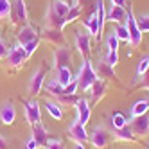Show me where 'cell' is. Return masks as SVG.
<instances>
[{
	"label": "cell",
	"instance_id": "6da1fadb",
	"mask_svg": "<svg viewBox=\"0 0 149 149\" xmlns=\"http://www.w3.org/2000/svg\"><path fill=\"white\" fill-rule=\"evenodd\" d=\"M70 7L72 6L68 2H65V0H52L47 7L45 16H43V25L47 29H63Z\"/></svg>",
	"mask_w": 149,
	"mask_h": 149
},
{
	"label": "cell",
	"instance_id": "7a4b0ae2",
	"mask_svg": "<svg viewBox=\"0 0 149 149\" xmlns=\"http://www.w3.org/2000/svg\"><path fill=\"white\" fill-rule=\"evenodd\" d=\"M76 79H77V83H79V90H81V92L90 90V88H92V84L99 79V77H97V74H95V68H93V65H92V61H90V59H84V63L81 65L79 74L76 76Z\"/></svg>",
	"mask_w": 149,
	"mask_h": 149
},
{
	"label": "cell",
	"instance_id": "3957f363",
	"mask_svg": "<svg viewBox=\"0 0 149 149\" xmlns=\"http://www.w3.org/2000/svg\"><path fill=\"white\" fill-rule=\"evenodd\" d=\"M126 29H127V34H130V43H131V47H138L142 43V33H140V29H138V25H136V18H135V15H133V9H131V6H130V11H126Z\"/></svg>",
	"mask_w": 149,
	"mask_h": 149
},
{
	"label": "cell",
	"instance_id": "277c9868",
	"mask_svg": "<svg viewBox=\"0 0 149 149\" xmlns=\"http://www.w3.org/2000/svg\"><path fill=\"white\" fill-rule=\"evenodd\" d=\"M111 136H113V135L106 130L104 126H95L93 130H92V133H88V140H90V144H92L95 149H104L106 146L110 144Z\"/></svg>",
	"mask_w": 149,
	"mask_h": 149
},
{
	"label": "cell",
	"instance_id": "5b68a950",
	"mask_svg": "<svg viewBox=\"0 0 149 149\" xmlns=\"http://www.w3.org/2000/svg\"><path fill=\"white\" fill-rule=\"evenodd\" d=\"M6 59V63H7V67L9 68H20L25 63V59H27V54H25V50H24V47L22 45H13L11 49H9V52H7V56L4 58Z\"/></svg>",
	"mask_w": 149,
	"mask_h": 149
},
{
	"label": "cell",
	"instance_id": "8992f818",
	"mask_svg": "<svg viewBox=\"0 0 149 149\" xmlns=\"http://www.w3.org/2000/svg\"><path fill=\"white\" fill-rule=\"evenodd\" d=\"M131 130L133 135L136 138H146L149 136V115H142V117H136V119H131Z\"/></svg>",
	"mask_w": 149,
	"mask_h": 149
},
{
	"label": "cell",
	"instance_id": "52a82bcc",
	"mask_svg": "<svg viewBox=\"0 0 149 149\" xmlns=\"http://www.w3.org/2000/svg\"><path fill=\"white\" fill-rule=\"evenodd\" d=\"M45 76H47V70L45 68H38L33 77L29 79V84H27V90L29 93L33 95V97H36V95L41 92V88H43V83H45Z\"/></svg>",
	"mask_w": 149,
	"mask_h": 149
},
{
	"label": "cell",
	"instance_id": "ba28073f",
	"mask_svg": "<svg viewBox=\"0 0 149 149\" xmlns=\"http://www.w3.org/2000/svg\"><path fill=\"white\" fill-rule=\"evenodd\" d=\"M24 111H25V120L29 126H34L41 122V113H40V104L36 101H25L24 102Z\"/></svg>",
	"mask_w": 149,
	"mask_h": 149
},
{
	"label": "cell",
	"instance_id": "9c48e42d",
	"mask_svg": "<svg viewBox=\"0 0 149 149\" xmlns=\"http://www.w3.org/2000/svg\"><path fill=\"white\" fill-rule=\"evenodd\" d=\"M70 59H72V52H70V49L68 47H58L56 50H54V70L58 72L59 68H65V67H68V63H70Z\"/></svg>",
	"mask_w": 149,
	"mask_h": 149
},
{
	"label": "cell",
	"instance_id": "30bf717a",
	"mask_svg": "<svg viewBox=\"0 0 149 149\" xmlns=\"http://www.w3.org/2000/svg\"><path fill=\"white\" fill-rule=\"evenodd\" d=\"M68 136L72 142H81V144H86L88 142V133H86V126L79 124L77 120H74L68 126Z\"/></svg>",
	"mask_w": 149,
	"mask_h": 149
},
{
	"label": "cell",
	"instance_id": "8fae6325",
	"mask_svg": "<svg viewBox=\"0 0 149 149\" xmlns=\"http://www.w3.org/2000/svg\"><path fill=\"white\" fill-rule=\"evenodd\" d=\"M76 106V111H77V122L83 124V126H86L90 122V117H92V106L86 99H77V102L74 104Z\"/></svg>",
	"mask_w": 149,
	"mask_h": 149
},
{
	"label": "cell",
	"instance_id": "7c38bea8",
	"mask_svg": "<svg viewBox=\"0 0 149 149\" xmlns=\"http://www.w3.org/2000/svg\"><path fill=\"white\" fill-rule=\"evenodd\" d=\"M40 38L47 40L49 43L56 45V47H63V45H65V34H63V29H47V27H43V33H41Z\"/></svg>",
	"mask_w": 149,
	"mask_h": 149
},
{
	"label": "cell",
	"instance_id": "4fadbf2b",
	"mask_svg": "<svg viewBox=\"0 0 149 149\" xmlns=\"http://www.w3.org/2000/svg\"><path fill=\"white\" fill-rule=\"evenodd\" d=\"M76 49L84 59H88L90 56V34L88 33H84V31L76 33Z\"/></svg>",
	"mask_w": 149,
	"mask_h": 149
},
{
	"label": "cell",
	"instance_id": "5bb4252c",
	"mask_svg": "<svg viewBox=\"0 0 149 149\" xmlns=\"http://www.w3.org/2000/svg\"><path fill=\"white\" fill-rule=\"evenodd\" d=\"M40 34L36 33V29L33 27V25H29V24H25L22 29L18 31V34H16V41H18V45H27L29 41H33L34 38H38Z\"/></svg>",
	"mask_w": 149,
	"mask_h": 149
},
{
	"label": "cell",
	"instance_id": "9a60e30c",
	"mask_svg": "<svg viewBox=\"0 0 149 149\" xmlns=\"http://www.w3.org/2000/svg\"><path fill=\"white\" fill-rule=\"evenodd\" d=\"M16 119V110H15V106L13 102H4L2 106H0V122L6 124V126H11Z\"/></svg>",
	"mask_w": 149,
	"mask_h": 149
},
{
	"label": "cell",
	"instance_id": "2e32d148",
	"mask_svg": "<svg viewBox=\"0 0 149 149\" xmlns=\"http://www.w3.org/2000/svg\"><path fill=\"white\" fill-rule=\"evenodd\" d=\"M13 22L15 24H27V18H29V15H27V6H25V2L24 0H15V6H13Z\"/></svg>",
	"mask_w": 149,
	"mask_h": 149
},
{
	"label": "cell",
	"instance_id": "e0dca14e",
	"mask_svg": "<svg viewBox=\"0 0 149 149\" xmlns=\"http://www.w3.org/2000/svg\"><path fill=\"white\" fill-rule=\"evenodd\" d=\"M95 13H97V22H99L97 41H101L102 33H104V24H106V7H104V0H95Z\"/></svg>",
	"mask_w": 149,
	"mask_h": 149
},
{
	"label": "cell",
	"instance_id": "ac0fdd59",
	"mask_svg": "<svg viewBox=\"0 0 149 149\" xmlns=\"http://www.w3.org/2000/svg\"><path fill=\"white\" fill-rule=\"evenodd\" d=\"M106 20L113 22L115 25L117 24H122L126 20V7H120V6H111L108 11H106Z\"/></svg>",
	"mask_w": 149,
	"mask_h": 149
},
{
	"label": "cell",
	"instance_id": "d6986e66",
	"mask_svg": "<svg viewBox=\"0 0 149 149\" xmlns=\"http://www.w3.org/2000/svg\"><path fill=\"white\" fill-rule=\"evenodd\" d=\"M113 138L119 142H135L136 140V136L133 135V130H131L130 124H126L120 130H113Z\"/></svg>",
	"mask_w": 149,
	"mask_h": 149
},
{
	"label": "cell",
	"instance_id": "ffe728a7",
	"mask_svg": "<svg viewBox=\"0 0 149 149\" xmlns=\"http://www.w3.org/2000/svg\"><path fill=\"white\" fill-rule=\"evenodd\" d=\"M83 25H84V29L88 31V34H90L93 40H97V33H99V22H97V13H95V9H93V13L88 16V20H83Z\"/></svg>",
	"mask_w": 149,
	"mask_h": 149
},
{
	"label": "cell",
	"instance_id": "44dd1931",
	"mask_svg": "<svg viewBox=\"0 0 149 149\" xmlns=\"http://www.w3.org/2000/svg\"><path fill=\"white\" fill-rule=\"evenodd\" d=\"M33 127V138L38 142V146H47L49 142V135H47V127L43 124H34V126H31Z\"/></svg>",
	"mask_w": 149,
	"mask_h": 149
},
{
	"label": "cell",
	"instance_id": "7402d4cb",
	"mask_svg": "<svg viewBox=\"0 0 149 149\" xmlns=\"http://www.w3.org/2000/svg\"><path fill=\"white\" fill-rule=\"evenodd\" d=\"M90 93H92V102L93 104H97L104 95H106V83L97 79L93 84H92V88H90Z\"/></svg>",
	"mask_w": 149,
	"mask_h": 149
},
{
	"label": "cell",
	"instance_id": "603a6c76",
	"mask_svg": "<svg viewBox=\"0 0 149 149\" xmlns=\"http://www.w3.org/2000/svg\"><path fill=\"white\" fill-rule=\"evenodd\" d=\"M13 6L9 0H0V22H13Z\"/></svg>",
	"mask_w": 149,
	"mask_h": 149
},
{
	"label": "cell",
	"instance_id": "cb8c5ba5",
	"mask_svg": "<svg viewBox=\"0 0 149 149\" xmlns=\"http://www.w3.org/2000/svg\"><path fill=\"white\" fill-rule=\"evenodd\" d=\"M45 108L50 113L52 119H58V120L63 119V106L59 102H56V101H45Z\"/></svg>",
	"mask_w": 149,
	"mask_h": 149
},
{
	"label": "cell",
	"instance_id": "d4e9b609",
	"mask_svg": "<svg viewBox=\"0 0 149 149\" xmlns=\"http://www.w3.org/2000/svg\"><path fill=\"white\" fill-rule=\"evenodd\" d=\"M149 111V101L142 99V101H136L133 104V108H131V119H136V117H142Z\"/></svg>",
	"mask_w": 149,
	"mask_h": 149
},
{
	"label": "cell",
	"instance_id": "484cf974",
	"mask_svg": "<svg viewBox=\"0 0 149 149\" xmlns=\"http://www.w3.org/2000/svg\"><path fill=\"white\" fill-rule=\"evenodd\" d=\"M149 70V54H146L140 61H138V67H136V77H135V81H133V84H136L138 81L142 79V76Z\"/></svg>",
	"mask_w": 149,
	"mask_h": 149
},
{
	"label": "cell",
	"instance_id": "4316f807",
	"mask_svg": "<svg viewBox=\"0 0 149 149\" xmlns=\"http://www.w3.org/2000/svg\"><path fill=\"white\" fill-rule=\"evenodd\" d=\"M56 81L61 84V86H67V84L72 81V72H70V68H68V67L59 68V70L56 72Z\"/></svg>",
	"mask_w": 149,
	"mask_h": 149
},
{
	"label": "cell",
	"instance_id": "83f0119b",
	"mask_svg": "<svg viewBox=\"0 0 149 149\" xmlns=\"http://www.w3.org/2000/svg\"><path fill=\"white\" fill-rule=\"evenodd\" d=\"M97 77L101 76V77H115V74H113V68L108 65V63H106L104 59L102 61H99V65H97Z\"/></svg>",
	"mask_w": 149,
	"mask_h": 149
},
{
	"label": "cell",
	"instance_id": "f1b7e54d",
	"mask_svg": "<svg viewBox=\"0 0 149 149\" xmlns=\"http://www.w3.org/2000/svg\"><path fill=\"white\" fill-rule=\"evenodd\" d=\"M113 33L117 36V40L119 41H126V43H130V34H127V29L124 24H117L115 29H113Z\"/></svg>",
	"mask_w": 149,
	"mask_h": 149
},
{
	"label": "cell",
	"instance_id": "f546056e",
	"mask_svg": "<svg viewBox=\"0 0 149 149\" xmlns=\"http://www.w3.org/2000/svg\"><path fill=\"white\" fill-rule=\"evenodd\" d=\"M47 92H49L50 95H54V97L58 99V97H61V95H63V86H61V84H59L56 79H52V81L47 84Z\"/></svg>",
	"mask_w": 149,
	"mask_h": 149
},
{
	"label": "cell",
	"instance_id": "4dcf8cb0",
	"mask_svg": "<svg viewBox=\"0 0 149 149\" xmlns=\"http://www.w3.org/2000/svg\"><path fill=\"white\" fill-rule=\"evenodd\" d=\"M136 25L140 29V33H149V13H144L136 18Z\"/></svg>",
	"mask_w": 149,
	"mask_h": 149
},
{
	"label": "cell",
	"instance_id": "1f68e13d",
	"mask_svg": "<svg viewBox=\"0 0 149 149\" xmlns=\"http://www.w3.org/2000/svg\"><path fill=\"white\" fill-rule=\"evenodd\" d=\"M127 124L126 120V117L122 113H113L111 115V126H113V130H120V127H124Z\"/></svg>",
	"mask_w": 149,
	"mask_h": 149
},
{
	"label": "cell",
	"instance_id": "d6a6232c",
	"mask_svg": "<svg viewBox=\"0 0 149 149\" xmlns=\"http://www.w3.org/2000/svg\"><path fill=\"white\" fill-rule=\"evenodd\" d=\"M79 92V83H77V79L74 77L67 86H63V95H76Z\"/></svg>",
	"mask_w": 149,
	"mask_h": 149
},
{
	"label": "cell",
	"instance_id": "836d02e7",
	"mask_svg": "<svg viewBox=\"0 0 149 149\" xmlns=\"http://www.w3.org/2000/svg\"><path fill=\"white\" fill-rule=\"evenodd\" d=\"M40 41H41V38L38 36V38H34L33 41H29L27 45H24V50H25V54H27V58L34 54V50H36V49H38V45H40Z\"/></svg>",
	"mask_w": 149,
	"mask_h": 149
},
{
	"label": "cell",
	"instance_id": "e575fe53",
	"mask_svg": "<svg viewBox=\"0 0 149 149\" xmlns=\"http://www.w3.org/2000/svg\"><path fill=\"white\" fill-rule=\"evenodd\" d=\"M81 16V9L79 7H70V11H68V15H67V18H65V25H68L70 22H76V20Z\"/></svg>",
	"mask_w": 149,
	"mask_h": 149
},
{
	"label": "cell",
	"instance_id": "d590c367",
	"mask_svg": "<svg viewBox=\"0 0 149 149\" xmlns=\"http://www.w3.org/2000/svg\"><path fill=\"white\" fill-rule=\"evenodd\" d=\"M104 61L113 68L117 63H119V54H117V52H113V50H108V52H106V56H104Z\"/></svg>",
	"mask_w": 149,
	"mask_h": 149
},
{
	"label": "cell",
	"instance_id": "8d00e7d4",
	"mask_svg": "<svg viewBox=\"0 0 149 149\" xmlns=\"http://www.w3.org/2000/svg\"><path fill=\"white\" fill-rule=\"evenodd\" d=\"M117 49H119V40H117L115 33L111 31V33H110V36H108V50H113V52H117Z\"/></svg>",
	"mask_w": 149,
	"mask_h": 149
},
{
	"label": "cell",
	"instance_id": "74e56055",
	"mask_svg": "<svg viewBox=\"0 0 149 149\" xmlns=\"http://www.w3.org/2000/svg\"><path fill=\"white\" fill-rule=\"evenodd\" d=\"M45 147L47 149H65V147H63V142L58 140V138H49V142H47Z\"/></svg>",
	"mask_w": 149,
	"mask_h": 149
},
{
	"label": "cell",
	"instance_id": "f35d334b",
	"mask_svg": "<svg viewBox=\"0 0 149 149\" xmlns=\"http://www.w3.org/2000/svg\"><path fill=\"white\" fill-rule=\"evenodd\" d=\"M135 86H138V88H146V90H149V70L144 74V76H142V79L140 81H138L136 84H135Z\"/></svg>",
	"mask_w": 149,
	"mask_h": 149
},
{
	"label": "cell",
	"instance_id": "ab89813d",
	"mask_svg": "<svg viewBox=\"0 0 149 149\" xmlns=\"http://www.w3.org/2000/svg\"><path fill=\"white\" fill-rule=\"evenodd\" d=\"M7 52H9V49H7V45H6V41H4V40H0V59L6 58V56H7Z\"/></svg>",
	"mask_w": 149,
	"mask_h": 149
},
{
	"label": "cell",
	"instance_id": "60d3db41",
	"mask_svg": "<svg viewBox=\"0 0 149 149\" xmlns=\"http://www.w3.org/2000/svg\"><path fill=\"white\" fill-rule=\"evenodd\" d=\"M38 147H40V146H38V142L34 140V138H33V136H31V138H29V140L25 142V149H38Z\"/></svg>",
	"mask_w": 149,
	"mask_h": 149
},
{
	"label": "cell",
	"instance_id": "b9f144b4",
	"mask_svg": "<svg viewBox=\"0 0 149 149\" xmlns=\"http://www.w3.org/2000/svg\"><path fill=\"white\" fill-rule=\"evenodd\" d=\"M84 2H88V0H74V4H72V6H74V7H79V9H81V7L84 6Z\"/></svg>",
	"mask_w": 149,
	"mask_h": 149
},
{
	"label": "cell",
	"instance_id": "7bdbcfd3",
	"mask_svg": "<svg viewBox=\"0 0 149 149\" xmlns=\"http://www.w3.org/2000/svg\"><path fill=\"white\" fill-rule=\"evenodd\" d=\"M110 2H111V6H120V7L126 6V0H110Z\"/></svg>",
	"mask_w": 149,
	"mask_h": 149
},
{
	"label": "cell",
	"instance_id": "ee69618b",
	"mask_svg": "<svg viewBox=\"0 0 149 149\" xmlns=\"http://www.w3.org/2000/svg\"><path fill=\"white\" fill-rule=\"evenodd\" d=\"M0 149H7V142H6V138L0 135Z\"/></svg>",
	"mask_w": 149,
	"mask_h": 149
},
{
	"label": "cell",
	"instance_id": "f6af8a7d",
	"mask_svg": "<svg viewBox=\"0 0 149 149\" xmlns=\"http://www.w3.org/2000/svg\"><path fill=\"white\" fill-rule=\"evenodd\" d=\"M74 149H86V147H84V144H81V142H74Z\"/></svg>",
	"mask_w": 149,
	"mask_h": 149
},
{
	"label": "cell",
	"instance_id": "bcb514c9",
	"mask_svg": "<svg viewBox=\"0 0 149 149\" xmlns=\"http://www.w3.org/2000/svg\"><path fill=\"white\" fill-rule=\"evenodd\" d=\"M146 149H149V144H147V147H146Z\"/></svg>",
	"mask_w": 149,
	"mask_h": 149
},
{
	"label": "cell",
	"instance_id": "7dc6e473",
	"mask_svg": "<svg viewBox=\"0 0 149 149\" xmlns=\"http://www.w3.org/2000/svg\"><path fill=\"white\" fill-rule=\"evenodd\" d=\"M65 2H68V0H65Z\"/></svg>",
	"mask_w": 149,
	"mask_h": 149
},
{
	"label": "cell",
	"instance_id": "c3c4849f",
	"mask_svg": "<svg viewBox=\"0 0 149 149\" xmlns=\"http://www.w3.org/2000/svg\"><path fill=\"white\" fill-rule=\"evenodd\" d=\"M0 40H2V38H0Z\"/></svg>",
	"mask_w": 149,
	"mask_h": 149
}]
</instances>
